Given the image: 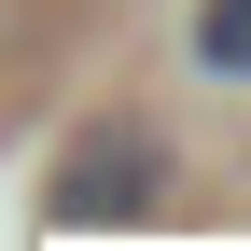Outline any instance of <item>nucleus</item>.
Here are the masks:
<instances>
[{
  "mask_svg": "<svg viewBox=\"0 0 251 251\" xmlns=\"http://www.w3.org/2000/svg\"><path fill=\"white\" fill-rule=\"evenodd\" d=\"M153 196H168V140H153V126H98V140H70V168H56V224H140Z\"/></svg>",
  "mask_w": 251,
  "mask_h": 251,
  "instance_id": "obj_1",
  "label": "nucleus"
},
{
  "mask_svg": "<svg viewBox=\"0 0 251 251\" xmlns=\"http://www.w3.org/2000/svg\"><path fill=\"white\" fill-rule=\"evenodd\" d=\"M196 56H209V70H224V84L251 70V0H209V14H196Z\"/></svg>",
  "mask_w": 251,
  "mask_h": 251,
  "instance_id": "obj_2",
  "label": "nucleus"
}]
</instances>
